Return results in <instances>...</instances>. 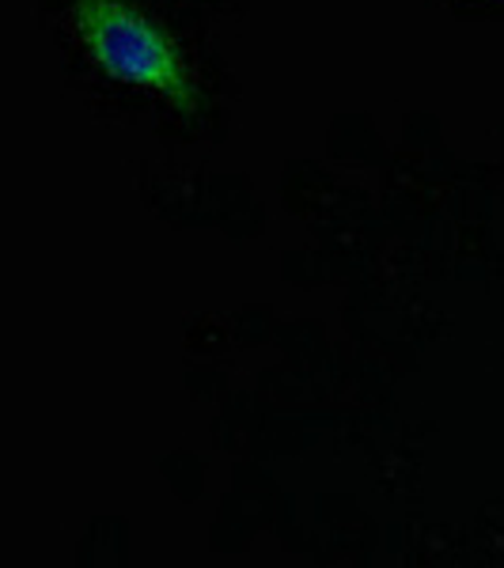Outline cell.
Instances as JSON below:
<instances>
[{
	"label": "cell",
	"instance_id": "6da1fadb",
	"mask_svg": "<svg viewBox=\"0 0 504 568\" xmlns=\"http://www.w3.org/2000/svg\"><path fill=\"white\" fill-rule=\"evenodd\" d=\"M69 20L91 65L107 72L110 80L152 91L182 114L198 110L201 91L187 53L152 16H144L130 0H77Z\"/></svg>",
	"mask_w": 504,
	"mask_h": 568
}]
</instances>
